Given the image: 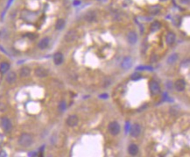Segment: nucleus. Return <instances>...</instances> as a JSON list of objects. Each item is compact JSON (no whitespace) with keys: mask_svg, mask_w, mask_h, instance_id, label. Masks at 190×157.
<instances>
[{"mask_svg":"<svg viewBox=\"0 0 190 157\" xmlns=\"http://www.w3.org/2000/svg\"><path fill=\"white\" fill-rule=\"evenodd\" d=\"M33 142V138L29 133H22L19 138V144L24 147H30Z\"/></svg>","mask_w":190,"mask_h":157,"instance_id":"1","label":"nucleus"},{"mask_svg":"<svg viewBox=\"0 0 190 157\" xmlns=\"http://www.w3.org/2000/svg\"><path fill=\"white\" fill-rule=\"evenodd\" d=\"M109 132L111 135H117L120 133V126L117 121H112L109 124L108 126Z\"/></svg>","mask_w":190,"mask_h":157,"instance_id":"2","label":"nucleus"},{"mask_svg":"<svg viewBox=\"0 0 190 157\" xmlns=\"http://www.w3.org/2000/svg\"><path fill=\"white\" fill-rule=\"evenodd\" d=\"M150 90L153 95H158L160 93V86L158 82L151 81L150 82Z\"/></svg>","mask_w":190,"mask_h":157,"instance_id":"3","label":"nucleus"},{"mask_svg":"<svg viewBox=\"0 0 190 157\" xmlns=\"http://www.w3.org/2000/svg\"><path fill=\"white\" fill-rule=\"evenodd\" d=\"M1 124H2L3 129H4L5 131H6V132H10V131L12 130V125L11 120H10L8 118H6V117L2 118V119H1Z\"/></svg>","mask_w":190,"mask_h":157,"instance_id":"4","label":"nucleus"},{"mask_svg":"<svg viewBox=\"0 0 190 157\" xmlns=\"http://www.w3.org/2000/svg\"><path fill=\"white\" fill-rule=\"evenodd\" d=\"M186 85H187V83H186V82L183 79H179V80H177L175 82L174 88H175V90L177 91L181 92V91H183L186 89Z\"/></svg>","mask_w":190,"mask_h":157,"instance_id":"5","label":"nucleus"},{"mask_svg":"<svg viewBox=\"0 0 190 157\" xmlns=\"http://www.w3.org/2000/svg\"><path fill=\"white\" fill-rule=\"evenodd\" d=\"M76 38H77V33L75 30H70L65 35V40L67 42H73L76 40Z\"/></svg>","mask_w":190,"mask_h":157,"instance_id":"6","label":"nucleus"},{"mask_svg":"<svg viewBox=\"0 0 190 157\" xmlns=\"http://www.w3.org/2000/svg\"><path fill=\"white\" fill-rule=\"evenodd\" d=\"M78 121H79V119H78V117L76 115H70L67 119V125L68 126L73 127L78 124Z\"/></svg>","mask_w":190,"mask_h":157,"instance_id":"7","label":"nucleus"},{"mask_svg":"<svg viewBox=\"0 0 190 157\" xmlns=\"http://www.w3.org/2000/svg\"><path fill=\"white\" fill-rule=\"evenodd\" d=\"M97 19V13L94 11H88L86 13L85 16H84V19L87 22H93Z\"/></svg>","mask_w":190,"mask_h":157,"instance_id":"8","label":"nucleus"},{"mask_svg":"<svg viewBox=\"0 0 190 157\" xmlns=\"http://www.w3.org/2000/svg\"><path fill=\"white\" fill-rule=\"evenodd\" d=\"M141 133V127L138 124H135L132 126L131 129V135L132 137H138L139 134Z\"/></svg>","mask_w":190,"mask_h":157,"instance_id":"9","label":"nucleus"},{"mask_svg":"<svg viewBox=\"0 0 190 157\" xmlns=\"http://www.w3.org/2000/svg\"><path fill=\"white\" fill-rule=\"evenodd\" d=\"M34 73H35L36 76L40 77V78L41 77H46V76H47V75H48V71H47L44 68H37L35 69Z\"/></svg>","mask_w":190,"mask_h":157,"instance_id":"10","label":"nucleus"},{"mask_svg":"<svg viewBox=\"0 0 190 157\" xmlns=\"http://www.w3.org/2000/svg\"><path fill=\"white\" fill-rule=\"evenodd\" d=\"M121 66H122V68H123L124 69H130V68L132 66V59H131L130 56L125 57V58L123 60Z\"/></svg>","mask_w":190,"mask_h":157,"instance_id":"11","label":"nucleus"},{"mask_svg":"<svg viewBox=\"0 0 190 157\" xmlns=\"http://www.w3.org/2000/svg\"><path fill=\"white\" fill-rule=\"evenodd\" d=\"M127 40L129 41L130 44L131 45H134L137 43V35L135 32H130L127 35Z\"/></svg>","mask_w":190,"mask_h":157,"instance_id":"12","label":"nucleus"},{"mask_svg":"<svg viewBox=\"0 0 190 157\" xmlns=\"http://www.w3.org/2000/svg\"><path fill=\"white\" fill-rule=\"evenodd\" d=\"M49 41H50V40H49L48 37L43 38V39L40 40L39 42L38 43L39 48V49H45V48H46L47 47H48V45H49Z\"/></svg>","mask_w":190,"mask_h":157,"instance_id":"13","label":"nucleus"},{"mask_svg":"<svg viewBox=\"0 0 190 157\" xmlns=\"http://www.w3.org/2000/svg\"><path fill=\"white\" fill-rule=\"evenodd\" d=\"M54 63L55 65H61L63 63V55L60 53V52L56 53L54 56Z\"/></svg>","mask_w":190,"mask_h":157,"instance_id":"14","label":"nucleus"},{"mask_svg":"<svg viewBox=\"0 0 190 157\" xmlns=\"http://www.w3.org/2000/svg\"><path fill=\"white\" fill-rule=\"evenodd\" d=\"M175 39H176L175 34L173 33H169L166 37V42L167 45H173L175 41Z\"/></svg>","mask_w":190,"mask_h":157,"instance_id":"15","label":"nucleus"},{"mask_svg":"<svg viewBox=\"0 0 190 157\" xmlns=\"http://www.w3.org/2000/svg\"><path fill=\"white\" fill-rule=\"evenodd\" d=\"M128 152L131 155H136L138 153V147L136 144H131L128 147Z\"/></svg>","mask_w":190,"mask_h":157,"instance_id":"16","label":"nucleus"},{"mask_svg":"<svg viewBox=\"0 0 190 157\" xmlns=\"http://www.w3.org/2000/svg\"><path fill=\"white\" fill-rule=\"evenodd\" d=\"M17 79V75L15 72H10L8 73L7 76H6V82L9 83H13Z\"/></svg>","mask_w":190,"mask_h":157,"instance_id":"17","label":"nucleus"},{"mask_svg":"<svg viewBox=\"0 0 190 157\" xmlns=\"http://www.w3.org/2000/svg\"><path fill=\"white\" fill-rule=\"evenodd\" d=\"M9 69H10V64L8 63L4 62V63H2L1 64H0V73H1V74L6 73L9 70Z\"/></svg>","mask_w":190,"mask_h":157,"instance_id":"18","label":"nucleus"},{"mask_svg":"<svg viewBox=\"0 0 190 157\" xmlns=\"http://www.w3.org/2000/svg\"><path fill=\"white\" fill-rule=\"evenodd\" d=\"M30 73H31V70H30V69L27 68V67H24V68H22V69L19 70V76H20V77H27V76L30 75Z\"/></svg>","mask_w":190,"mask_h":157,"instance_id":"19","label":"nucleus"},{"mask_svg":"<svg viewBox=\"0 0 190 157\" xmlns=\"http://www.w3.org/2000/svg\"><path fill=\"white\" fill-rule=\"evenodd\" d=\"M160 27H161V24H160V22L155 20V21H153V22L152 23L150 29H151V32H156V31H158Z\"/></svg>","mask_w":190,"mask_h":157,"instance_id":"20","label":"nucleus"},{"mask_svg":"<svg viewBox=\"0 0 190 157\" xmlns=\"http://www.w3.org/2000/svg\"><path fill=\"white\" fill-rule=\"evenodd\" d=\"M65 26V20L62 19H60L56 21L55 23V28L57 30H62Z\"/></svg>","mask_w":190,"mask_h":157,"instance_id":"21","label":"nucleus"},{"mask_svg":"<svg viewBox=\"0 0 190 157\" xmlns=\"http://www.w3.org/2000/svg\"><path fill=\"white\" fill-rule=\"evenodd\" d=\"M178 58H179L178 54H173V55H171V56L168 57V59H167V63H168V64H173V63H176V61L178 60Z\"/></svg>","mask_w":190,"mask_h":157,"instance_id":"22","label":"nucleus"},{"mask_svg":"<svg viewBox=\"0 0 190 157\" xmlns=\"http://www.w3.org/2000/svg\"><path fill=\"white\" fill-rule=\"evenodd\" d=\"M161 8L160 6H151L150 9H149V13H152V14H158L160 12Z\"/></svg>","mask_w":190,"mask_h":157,"instance_id":"23","label":"nucleus"},{"mask_svg":"<svg viewBox=\"0 0 190 157\" xmlns=\"http://www.w3.org/2000/svg\"><path fill=\"white\" fill-rule=\"evenodd\" d=\"M66 108H67V104H66V102H65L64 100L61 101V103L59 104V110H60L61 112H64V111L66 110Z\"/></svg>","mask_w":190,"mask_h":157,"instance_id":"24","label":"nucleus"},{"mask_svg":"<svg viewBox=\"0 0 190 157\" xmlns=\"http://www.w3.org/2000/svg\"><path fill=\"white\" fill-rule=\"evenodd\" d=\"M141 78H142V76L140 74H138V73H134V74H132L131 76V79L133 80V81H137V80H139Z\"/></svg>","mask_w":190,"mask_h":157,"instance_id":"25","label":"nucleus"},{"mask_svg":"<svg viewBox=\"0 0 190 157\" xmlns=\"http://www.w3.org/2000/svg\"><path fill=\"white\" fill-rule=\"evenodd\" d=\"M138 70H153V67L150 66H138L137 68Z\"/></svg>","mask_w":190,"mask_h":157,"instance_id":"26","label":"nucleus"},{"mask_svg":"<svg viewBox=\"0 0 190 157\" xmlns=\"http://www.w3.org/2000/svg\"><path fill=\"white\" fill-rule=\"evenodd\" d=\"M180 3L183 4V5H187L189 3V0H180Z\"/></svg>","mask_w":190,"mask_h":157,"instance_id":"27","label":"nucleus"},{"mask_svg":"<svg viewBox=\"0 0 190 157\" xmlns=\"http://www.w3.org/2000/svg\"><path fill=\"white\" fill-rule=\"evenodd\" d=\"M13 1H14V0H9L8 3H7V6H6V9H8V8L10 7V6L12 5V3Z\"/></svg>","mask_w":190,"mask_h":157,"instance_id":"28","label":"nucleus"},{"mask_svg":"<svg viewBox=\"0 0 190 157\" xmlns=\"http://www.w3.org/2000/svg\"><path fill=\"white\" fill-rule=\"evenodd\" d=\"M100 97L101 98H108L109 97V96H108V94H102V95H100Z\"/></svg>","mask_w":190,"mask_h":157,"instance_id":"29","label":"nucleus"},{"mask_svg":"<svg viewBox=\"0 0 190 157\" xmlns=\"http://www.w3.org/2000/svg\"><path fill=\"white\" fill-rule=\"evenodd\" d=\"M28 155H29V156H37L38 154H37L36 152H30Z\"/></svg>","mask_w":190,"mask_h":157,"instance_id":"30","label":"nucleus"},{"mask_svg":"<svg viewBox=\"0 0 190 157\" xmlns=\"http://www.w3.org/2000/svg\"><path fill=\"white\" fill-rule=\"evenodd\" d=\"M130 128V123L129 122H126V126H125V132L127 133L128 132V129Z\"/></svg>","mask_w":190,"mask_h":157,"instance_id":"31","label":"nucleus"},{"mask_svg":"<svg viewBox=\"0 0 190 157\" xmlns=\"http://www.w3.org/2000/svg\"><path fill=\"white\" fill-rule=\"evenodd\" d=\"M80 4H81L80 1H75V2H74V5H75V6H78V5H80Z\"/></svg>","mask_w":190,"mask_h":157,"instance_id":"32","label":"nucleus"},{"mask_svg":"<svg viewBox=\"0 0 190 157\" xmlns=\"http://www.w3.org/2000/svg\"><path fill=\"white\" fill-rule=\"evenodd\" d=\"M160 2H166V1H167V0H160Z\"/></svg>","mask_w":190,"mask_h":157,"instance_id":"33","label":"nucleus"}]
</instances>
